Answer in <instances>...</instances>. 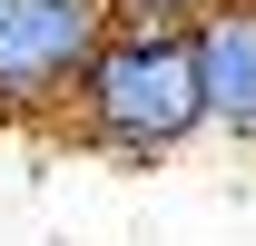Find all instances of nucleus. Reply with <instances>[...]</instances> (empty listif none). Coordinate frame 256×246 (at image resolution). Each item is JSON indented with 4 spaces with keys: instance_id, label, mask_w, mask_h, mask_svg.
Returning a JSON list of instances; mask_svg holds the SVG:
<instances>
[{
    "instance_id": "7ed1b4c3",
    "label": "nucleus",
    "mask_w": 256,
    "mask_h": 246,
    "mask_svg": "<svg viewBox=\"0 0 256 246\" xmlns=\"http://www.w3.org/2000/svg\"><path fill=\"white\" fill-rule=\"evenodd\" d=\"M197 79H207V128L256 148V0H226L197 20Z\"/></svg>"
},
{
    "instance_id": "20e7f679",
    "label": "nucleus",
    "mask_w": 256,
    "mask_h": 246,
    "mask_svg": "<svg viewBox=\"0 0 256 246\" xmlns=\"http://www.w3.org/2000/svg\"><path fill=\"white\" fill-rule=\"evenodd\" d=\"M178 10H197V20H207V10H226V0H178Z\"/></svg>"
},
{
    "instance_id": "f03ea898",
    "label": "nucleus",
    "mask_w": 256,
    "mask_h": 246,
    "mask_svg": "<svg viewBox=\"0 0 256 246\" xmlns=\"http://www.w3.org/2000/svg\"><path fill=\"white\" fill-rule=\"evenodd\" d=\"M118 0H0V118H50L98 69Z\"/></svg>"
},
{
    "instance_id": "f257e3e1",
    "label": "nucleus",
    "mask_w": 256,
    "mask_h": 246,
    "mask_svg": "<svg viewBox=\"0 0 256 246\" xmlns=\"http://www.w3.org/2000/svg\"><path fill=\"white\" fill-rule=\"evenodd\" d=\"M79 128L108 158H168L207 128V79H197V40H138L108 30L98 69L79 79Z\"/></svg>"
}]
</instances>
